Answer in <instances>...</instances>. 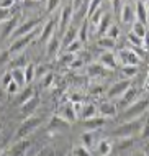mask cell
I'll list each match as a JSON object with an SVG mask.
<instances>
[{"label": "cell", "instance_id": "f35d334b", "mask_svg": "<svg viewBox=\"0 0 149 156\" xmlns=\"http://www.w3.org/2000/svg\"><path fill=\"white\" fill-rule=\"evenodd\" d=\"M128 41H130V43L133 44V46H138V48H141V46L144 44V40H143V38L136 36L133 31H131V33H128Z\"/></svg>", "mask_w": 149, "mask_h": 156}, {"label": "cell", "instance_id": "9a60e30c", "mask_svg": "<svg viewBox=\"0 0 149 156\" xmlns=\"http://www.w3.org/2000/svg\"><path fill=\"white\" fill-rule=\"evenodd\" d=\"M59 46H61V40L59 38H56V36H51L49 40H48V44H46V56L49 58H54L57 54V51H59Z\"/></svg>", "mask_w": 149, "mask_h": 156}, {"label": "cell", "instance_id": "52a82bcc", "mask_svg": "<svg viewBox=\"0 0 149 156\" xmlns=\"http://www.w3.org/2000/svg\"><path fill=\"white\" fill-rule=\"evenodd\" d=\"M72 15H74V8H72V5L69 3V5H66L62 8V12H61V15H59V18H57V28H59V31L62 33H66V30L71 27V23H72Z\"/></svg>", "mask_w": 149, "mask_h": 156}, {"label": "cell", "instance_id": "44dd1931", "mask_svg": "<svg viewBox=\"0 0 149 156\" xmlns=\"http://www.w3.org/2000/svg\"><path fill=\"white\" fill-rule=\"evenodd\" d=\"M69 125H71L69 122L64 120L61 115H54L49 122V128L51 130H66V128H69Z\"/></svg>", "mask_w": 149, "mask_h": 156}, {"label": "cell", "instance_id": "7402d4cb", "mask_svg": "<svg viewBox=\"0 0 149 156\" xmlns=\"http://www.w3.org/2000/svg\"><path fill=\"white\" fill-rule=\"evenodd\" d=\"M16 27H18V16H12L10 20H7L5 22V28H3V38H8L12 36V33L16 30Z\"/></svg>", "mask_w": 149, "mask_h": 156}, {"label": "cell", "instance_id": "c3c4849f", "mask_svg": "<svg viewBox=\"0 0 149 156\" xmlns=\"http://www.w3.org/2000/svg\"><path fill=\"white\" fill-rule=\"evenodd\" d=\"M105 89L102 86H95V87H90V94H93V95H99V94H102Z\"/></svg>", "mask_w": 149, "mask_h": 156}, {"label": "cell", "instance_id": "8d00e7d4", "mask_svg": "<svg viewBox=\"0 0 149 156\" xmlns=\"http://www.w3.org/2000/svg\"><path fill=\"white\" fill-rule=\"evenodd\" d=\"M31 97H35V90H33V87H26V90L21 94V97H20V100H18V104L20 105H23L25 102H28Z\"/></svg>", "mask_w": 149, "mask_h": 156}, {"label": "cell", "instance_id": "74e56055", "mask_svg": "<svg viewBox=\"0 0 149 156\" xmlns=\"http://www.w3.org/2000/svg\"><path fill=\"white\" fill-rule=\"evenodd\" d=\"M121 71L126 76V79H131L133 76L138 74V66H121Z\"/></svg>", "mask_w": 149, "mask_h": 156}, {"label": "cell", "instance_id": "91938a15", "mask_svg": "<svg viewBox=\"0 0 149 156\" xmlns=\"http://www.w3.org/2000/svg\"><path fill=\"white\" fill-rule=\"evenodd\" d=\"M2 148H3V146H2V145H0V154H2Z\"/></svg>", "mask_w": 149, "mask_h": 156}, {"label": "cell", "instance_id": "5b68a950", "mask_svg": "<svg viewBox=\"0 0 149 156\" xmlns=\"http://www.w3.org/2000/svg\"><path fill=\"white\" fill-rule=\"evenodd\" d=\"M115 56H116V61H120L121 66H138L139 61H141V58L133 49H120L118 54H115Z\"/></svg>", "mask_w": 149, "mask_h": 156}, {"label": "cell", "instance_id": "4dcf8cb0", "mask_svg": "<svg viewBox=\"0 0 149 156\" xmlns=\"http://www.w3.org/2000/svg\"><path fill=\"white\" fill-rule=\"evenodd\" d=\"M133 33L136 36H139V38H146L147 35V30H146V25H143V23H139V22H134L133 23Z\"/></svg>", "mask_w": 149, "mask_h": 156}, {"label": "cell", "instance_id": "60d3db41", "mask_svg": "<svg viewBox=\"0 0 149 156\" xmlns=\"http://www.w3.org/2000/svg\"><path fill=\"white\" fill-rule=\"evenodd\" d=\"M12 18V8H0V23H5Z\"/></svg>", "mask_w": 149, "mask_h": 156}, {"label": "cell", "instance_id": "3957f363", "mask_svg": "<svg viewBox=\"0 0 149 156\" xmlns=\"http://www.w3.org/2000/svg\"><path fill=\"white\" fill-rule=\"evenodd\" d=\"M38 36V31H33V33H28V35L25 36H20L16 38V40H13V43L10 44V48H8V53H10V58L12 56H18V54L23 53V49L26 48V46L31 43L33 40Z\"/></svg>", "mask_w": 149, "mask_h": 156}, {"label": "cell", "instance_id": "9c48e42d", "mask_svg": "<svg viewBox=\"0 0 149 156\" xmlns=\"http://www.w3.org/2000/svg\"><path fill=\"white\" fill-rule=\"evenodd\" d=\"M131 87V79H123V81H118L115 82L112 87L106 92V97L108 99H115V97H121L125 92Z\"/></svg>", "mask_w": 149, "mask_h": 156}, {"label": "cell", "instance_id": "7a4b0ae2", "mask_svg": "<svg viewBox=\"0 0 149 156\" xmlns=\"http://www.w3.org/2000/svg\"><path fill=\"white\" fill-rule=\"evenodd\" d=\"M147 107H149V99H138L133 105H130L126 110L121 112V115H120L121 123H123V122H130V120L138 119V117L141 115Z\"/></svg>", "mask_w": 149, "mask_h": 156}, {"label": "cell", "instance_id": "d4e9b609", "mask_svg": "<svg viewBox=\"0 0 149 156\" xmlns=\"http://www.w3.org/2000/svg\"><path fill=\"white\" fill-rule=\"evenodd\" d=\"M62 119H64V120H67L69 123L75 122V119H77V113H75L74 105H72V104L66 105V107H62Z\"/></svg>", "mask_w": 149, "mask_h": 156}, {"label": "cell", "instance_id": "681fc988", "mask_svg": "<svg viewBox=\"0 0 149 156\" xmlns=\"http://www.w3.org/2000/svg\"><path fill=\"white\" fill-rule=\"evenodd\" d=\"M82 64H84V61L80 59V58H79V59H77V58H75V59L71 62V67H74V69H77V67H80Z\"/></svg>", "mask_w": 149, "mask_h": 156}, {"label": "cell", "instance_id": "8992f818", "mask_svg": "<svg viewBox=\"0 0 149 156\" xmlns=\"http://www.w3.org/2000/svg\"><path fill=\"white\" fill-rule=\"evenodd\" d=\"M41 22L38 18H31V20H26L25 23H21L16 27V30L12 33V38L13 40H16V38H20V36H25V35H28V33H33V31H36V28H38V25H40Z\"/></svg>", "mask_w": 149, "mask_h": 156}, {"label": "cell", "instance_id": "603a6c76", "mask_svg": "<svg viewBox=\"0 0 149 156\" xmlns=\"http://www.w3.org/2000/svg\"><path fill=\"white\" fill-rule=\"evenodd\" d=\"M112 150H113V146L108 140H100L97 143V153H99V156H108L112 153Z\"/></svg>", "mask_w": 149, "mask_h": 156}, {"label": "cell", "instance_id": "ac0fdd59", "mask_svg": "<svg viewBox=\"0 0 149 156\" xmlns=\"http://www.w3.org/2000/svg\"><path fill=\"white\" fill-rule=\"evenodd\" d=\"M100 64L103 67H110V69H116L118 67V61L116 56L113 53H103L100 56Z\"/></svg>", "mask_w": 149, "mask_h": 156}, {"label": "cell", "instance_id": "484cf974", "mask_svg": "<svg viewBox=\"0 0 149 156\" xmlns=\"http://www.w3.org/2000/svg\"><path fill=\"white\" fill-rule=\"evenodd\" d=\"M26 64H28V61H26V56H25L23 53L18 54V56L10 58V66L13 67V69H23L21 66H25V67H26Z\"/></svg>", "mask_w": 149, "mask_h": 156}, {"label": "cell", "instance_id": "b9f144b4", "mask_svg": "<svg viewBox=\"0 0 149 156\" xmlns=\"http://www.w3.org/2000/svg\"><path fill=\"white\" fill-rule=\"evenodd\" d=\"M75 59V54H71V53H64L61 58H59V64H71L72 61Z\"/></svg>", "mask_w": 149, "mask_h": 156}, {"label": "cell", "instance_id": "7c38bea8", "mask_svg": "<svg viewBox=\"0 0 149 156\" xmlns=\"http://www.w3.org/2000/svg\"><path fill=\"white\" fill-rule=\"evenodd\" d=\"M84 126L88 130V132H99L102 126L105 125V119L103 117H92V119H87L82 122Z\"/></svg>", "mask_w": 149, "mask_h": 156}, {"label": "cell", "instance_id": "d6a6232c", "mask_svg": "<svg viewBox=\"0 0 149 156\" xmlns=\"http://www.w3.org/2000/svg\"><path fill=\"white\" fill-rule=\"evenodd\" d=\"M80 49H82V41L75 40V41H72L69 46H66V48H64V51H66V53H71V54H75L77 51H80Z\"/></svg>", "mask_w": 149, "mask_h": 156}, {"label": "cell", "instance_id": "ffe728a7", "mask_svg": "<svg viewBox=\"0 0 149 156\" xmlns=\"http://www.w3.org/2000/svg\"><path fill=\"white\" fill-rule=\"evenodd\" d=\"M136 18V13L134 10L131 8V5H123L121 10H120V20L123 23H131L133 20Z\"/></svg>", "mask_w": 149, "mask_h": 156}, {"label": "cell", "instance_id": "db71d44e", "mask_svg": "<svg viewBox=\"0 0 149 156\" xmlns=\"http://www.w3.org/2000/svg\"><path fill=\"white\" fill-rule=\"evenodd\" d=\"M10 82H12V73H8V74H5V76H3V86L7 87Z\"/></svg>", "mask_w": 149, "mask_h": 156}, {"label": "cell", "instance_id": "e575fe53", "mask_svg": "<svg viewBox=\"0 0 149 156\" xmlns=\"http://www.w3.org/2000/svg\"><path fill=\"white\" fill-rule=\"evenodd\" d=\"M87 28H88V23L87 22H82L80 23V28H79V33H77V40L79 41H87Z\"/></svg>", "mask_w": 149, "mask_h": 156}, {"label": "cell", "instance_id": "4316f807", "mask_svg": "<svg viewBox=\"0 0 149 156\" xmlns=\"http://www.w3.org/2000/svg\"><path fill=\"white\" fill-rule=\"evenodd\" d=\"M97 44H99L100 48H103L105 51H110V49H115V48H116V41L112 40V38H108V36H102V38H99Z\"/></svg>", "mask_w": 149, "mask_h": 156}, {"label": "cell", "instance_id": "1f68e13d", "mask_svg": "<svg viewBox=\"0 0 149 156\" xmlns=\"http://www.w3.org/2000/svg\"><path fill=\"white\" fill-rule=\"evenodd\" d=\"M36 76V66L35 64H26V67H25V82L29 84L35 79Z\"/></svg>", "mask_w": 149, "mask_h": 156}, {"label": "cell", "instance_id": "680465c9", "mask_svg": "<svg viewBox=\"0 0 149 156\" xmlns=\"http://www.w3.org/2000/svg\"><path fill=\"white\" fill-rule=\"evenodd\" d=\"M146 8H147V13H149V0H147V7Z\"/></svg>", "mask_w": 149, "mask_h": 156}, {"label": "cell", "instance_id": "6f0895ef", "mask_svg": "<svg viewBox=\"0 0 149 156\" xmlns=\"http://www.w3.org/2000/svg\"><path fill=\"white\" fill-rule=\"evenodd\" d=\"M3 99H5V90H2V89H0V102H2Z\"/></svg>", "mask_w": 149, "mask_h": 156}, {"label": "cell", "instance_id": "6da1fadb", "mask_svg": "<svg viewBox=\"0 0 149 156\" xmlns=\"http://www.w3.org/2000/svg\"><path fill=\"white\" fill-rule=\"evenodd\" d=\"M143 120L141 119H134V120H130V122H123V123L118 126V128H115L112 133V136H118V138H125V136H131V135L141 132L143 128Z\"/></svg>", "mask_w": 149, "mask_h": 156}, {"label": "cell", "instance_id": "8fae6325", "mask_svg": "<svg viewBox=\"0 0 149 156\" xmlns=\"http://www.w3.org/2000/svg\"><path fill=\"white\" fill-rule=\"evenodd\" d=\"M38 105H40V99L35 95V97H31L28 102H25L23 105H20V110H21V113H23V115H26V119H28V117H31L33 113L36 112Z\"/></svg>", "mask_w": 149, "mask_h": 156}, {"label": "cell", "instance_id": "cb8c5ba5", "mask_svg": "<svg viewBox=\"0 0 149 156\" xmlns=\"http://www.w3.org/2000/svg\"><path fill=\"white\" fill-rule=\"evenodd\" d=\"M80 140H82V143H84V146L85 148H90V146H93V145H97V132H85L82 136H80Z\"/></svg>", "mask_w": 149, "mask_h": 156}, {"label": "cell", "instance_id": "9f6ffc18", "mask_svg": "<svg viewBox=\"0 0 149 156\" xmlns=\"http://www.w3.org/2000/svg\"><path fill=\"white\" fill-rule=\"evenodd\" d=\"M131 156H147V154L144 153V151H134V153L131 154Z\"/></svg>", "mask_w": 149, "mask_h": 156}, {"label": "cell", "instance_id": "ab89813d", "mask_svg": "<svg viewBox=\"0 0 149 156\" xmlns=\"http://www.w3.org/2000/svg\"><path fill=\"white\" fill-rule=\"evenodd\" d=\"M105 36H108V38H112V40L116 41V38L120 36V28H118V25H112V27L106 30Z\"/></svg>", "mask_w": 149, "mask_h": 156}, {"label": "cell", "instance_id": "f6af8a7d", "mask_svg": "<svg viewBox=\"0 0 149 156\" xmlns=\"http://www.w3.org/2000/svg\"><path fill=\"white\" fill-rule=\"evenodd\" d=\"M18 87L20 86L13 81V79H12V82L7 86V92H8V94H16V92H18Z\"/></svg>", "mask_w": 149, "mask_h": 156}, {"label": "cell", "instance_id": "94428289", "mask_svg": "<svg viewBox=\"0 0 149 156\" xmlns=\"http://www.w3.org/2000/svg\"><path fill=\"white\" fill-rule=\"evenodd\" d=\"M15 2H20V0H15Z\"/></svg>", "mask_w": 149, "mask_h": 156}, {"label": "cell", "instance_id": "d590c367", "mask_svg": "<svg viewBox=\"0 0 149 156\" xmlns=\"http://www.w3.org/2000/svg\"><path fill=\"white\" fill-rule=\"evenodd\" d=\"M134 140L131 136H125V138H120V141H118V150H126V148H131L133 146Z\"/></svg>", "mask_w": 149, "mask_h": 156}, {"label": "cell", "instance_id": "7bdbcfd3", "mask_svg": "<svg viewBox=\"0 0 149 156\" xmlns=\"http://www.w3.org/2000/svg\"><path fill=\"white\" fill-rule=\"evenodd\" d=\"M43 77H44V79H43V82H41L43 87H49L51 84H53V81H54V74H51V73H46Z\"/></svg>", "mask_w": 149, "mask_h": 156}, {"label": "cell", "instance_id": "5bb4252c", "mask_svg": "<svg viewBox=\"0 0 149 156\" xmlns=\"http://www.w3.org/2000/svg\"><path fill=\"white\" fill-rule=\"evenodd\" d=\"M97 110H99L100 117H103V119H106V117H115L118 113V108L113 102H103Z\"/></svg>", "mask_w": 149, "mask_h": 156}, {"label": "cell", "instance_id": "f5cc1de1", "mask_svg": "<svg viewBox=\"0 0 149 156\" xmlns=\"http://www.w3.org/2000/svg\"><path fill=\"white\" fill-rule=\"evenodd\" d=\"M8 59H10V53H8V51H5V53L2 54V56H0V66H2L5 61H8Z\"/></svg>", "mask_w": 149, "mask_h": 156}, {"label": "cell", "instance_id": "30bf717a", "mask_svg": "<svg viewBox=\"0 0 149 156\" xmlns=\"http://www.w3.org/2000/svg\"><path fill=\"white\" fill-rule=\"evenodd\" d=\"M56 27H57V18H51L49 22L44 25V28L40 31V41L41 43H48V40L53 36L54 30H56Z\"/></svg>", "mask_w": 149, "mask_h": 156}, {"label": "cell", "instance_id": "e0dca14e", "mask_svg": "<svg viewBox=\"0 0 149 156\" xmlns=\"http://www.w3.org/2000/svg\"><path fill=\"white\" fill-rule=\"evenodd\" d=\"M77 33H79V28L75 27V25H71V27L67 28L66 33H64V38H62V46H64V48L69 46L72 41L77 40Z\"/></svg>", "mask_w": 149, "mask_h": 156}, {"label": "cell", "instance_id": "ba28073f", "mask_svg": "<svg viewBox=\"0 0 149 156\" xmlns=\"http://www.w3.org/2000/svg\"><path fill=\"white\" fill-rule=\"evenodd\" d=\"M138 99H139V90L130 87V89H128L125 94L120 97V104L116 105V108H118V110H121V112L126 110V108L130 107V105H133Z\"/></svg>", "mask_w": 149, "mask_h": 156}, {"label": "cell", "instance_id": "11a10c76", "mask_svg": "<svg viewBox=\"0 0 149 156\" xmlns=\"http://www.w3.org/2000/svg\"><path fill=\"white\" fill-rule=\"evenodd\" d=\"M144 89L149 92V73H147V76H146V81H144Z\"/></svg>", "mask_w": 149, "mask_h": 156}, {"label": "cell", "instance_id": "ee69618b", "mask_svg": "<svg viewBox=\"0 0 149 156\" xmlns=\"http://www.w3.org/2000/svg\"><path fill=\"white\" fill-rule=\"evenodd\" d=\"M74 156H90V153H88V150L85 148V146H75Z\"/></svg>", "mask_w": 149, "mask_h": 156}, {"label": "cell", "instance_id": "d6986e66", "mask_svg": "<svg viewBox=\"0 0 149 156\" xmlns=\"http://www.w3.org/2000/svg\"><path fill=\"white\" fill-rule=\"evenodd\" d=\"M28 148H29V141L28 140L18 141L16 145H13V148L10 150L8 156H25V153H26Z\"/></svg>", "mask_w": 149, "mask_h": 156}, {"label": "cell", "instance_id": "f907efd6", "mask_svg": "<svg viewBox=\"0 0 149 156\" xmlns=\"http://www.w3.org/2000/svg\"><path fill=\"white\" fill-rule=\"evenodd\" d=\"M113 8H115V12H116V13H120V10H121V0H113Z\"/></svg>", "mask_w": 149, "mask_h": 156}, {"label": "cell", "instance_id": "f546056e", "mask_svg": "<svg viewBox=\"0 0 149 156\" xmlns=\"http://www.w3.org/2000/svg\"><path fill=\"white\" fill-rule=\"evenodd\" d=\"M12 79L18 84V86H25V69H13L12 71Z\"/></svg>", "mask_w": 149, "mask_h": 156}, {"label": "cell", "instance_id": "bcb514c9", "mask_svg": "<svg viewBox=\"0 0 149 156\" xmlns=\"http://www.w3.org/2000/svg\"><path fill=\"white\" fill-rule=\"evenodd\" d=\"M59 5V0H48V3H46V10L48 12H54Z\"/></svg>", "mask_w": 149, "mask_h": 156}, {"label": "cell", "instance_id": "83f0119b", "mask_svg": "<svg viewBox=\"0 0 149 156\" xmlns=\"http://www.w3.org/2000/svg\"><path fill=\"white\" fill-rule=\"evenodd\" d=\"M87 73H88V76H92V77H99V76H103L106 73V69L100 64V62H93V64L88 66Z\"/></svg>", "mask_w": 149, "mask_h": 156}, {"label": "cell", "instance_id": "7dc6e473", "mask_svg": "<svg viewBox=\"0 0 149 156\" xmlns=\"http://www.w3.org/2000/svg\"><path fill=\"white\" fill-rule=\"evenodd\" d=\"M15 0H0V8H13Z\"/></svg>", "mask_w": 149, "mask_h": 156}, {"label": "cell", "instance_id": "816d5d0a", "mask_svg": "<svg viewBox=\"0 0 149 156\" xmlns=\"http://www.w3.org/2000/svg\"><path fill=\"white\" fill-rule=\"evenodd\" d=\"M141 130H143V138H149V123H144Z\"/></svg>", "mask_w": 149, "mask_h": 156}, {"label": "cell", "instance_id": "f1b7e54d", "mask_svg": "<svg viewBox=\"0 0 149 156\" xmlns=\"http://www.w3.org/2000/svg\"><path fill=\"white\" fill-rule=\"evenodd\" d=\"M110 22H112V16H110V15H103V16H102V20L99 22V33H100V35H105L106 30L112 27V23H110Z\"/></svg>", "mask_w": 149, "mask_h": 156}, {"label": "cell", "instance_id": "4fadbf2b", "mask_svg": "<svg viewBox=\"0 0 149 156\" xmlns=\"http://www.w3.org/2000/svg\"><path fill=\"white\" fill-rule=\"evenodd\" d=\"M136 18H138V22H139V23L147 25L149 13H147L146 3H144L143 0H136Z\"/></svg>", "mask_w": 149, "mask_h": 156}, {"label": "cell", "instance_id": "836d02e7", "mask_svg": "<svg viewBox=\"0 0 149 156\" xmlns=\"http://www.w3.org/2000/svg\"><path fill=\"white\" fill-rule=\"evenodd\" d=\"M100 5H102V0H88V5H87V13H88V16L95 13V12L100 8Z\"/></svg>", "mask_w": 149, "mask_h": 156}, {"label": "cell", "instance_id": "277c9868", "mask_svg": "<svg viewBox=\"0 0 149 156\" xmlns=\"http://www.w3.org/2000/svg\"><path fill=\"white\" fill-rule=\"evenodd\" d=\"M43 123V117H28L26 120L23 122L18 126V132H16V138H25L26 135L33 133Z\"/></svg>", "mask_w": 149, "mask_h": 156}, {"label": "cell", "instance_id": "2e32d148", "mask_svg": "<svg viewBox=\"0 0 149 156\" xmlns=\"http://www.w3.org/2000/svg\"><path fill=\"white\" fill-rule=\"evenodd\" d=\"M97 113H99V110H97V107L93 104H84V105H80V108H79V115H80V119H84V120L97 117Z\"/></svg>", "mask_w": 149, "mask_h": 156}]
</instances>
